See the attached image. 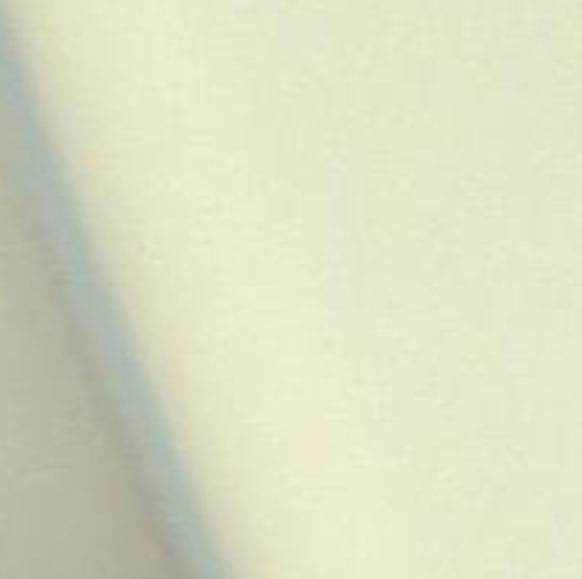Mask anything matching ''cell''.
Instances as JSON below:
<instances>
[{
	"label": "cell",
	"mask_w": 582,
	"mask_h": 579,
	"mask_svg": "<svg viewBox=\"0 0 582 579\" xmlns=\"http://www.w3.org/2000/svg\"><path fill=\"white\" fill-rule=\"evenodd\" d=\"M6 131H15V116H12V97H3V82H0V449L6 446L9 426H12V381L15 378V293H12V262H6V244L12 241V233L6 236V230H15V159L6 153H15V140L12 134L6 137Z\"/></svg>",
	"instance_id": "cell-1"
}]
</instances>
